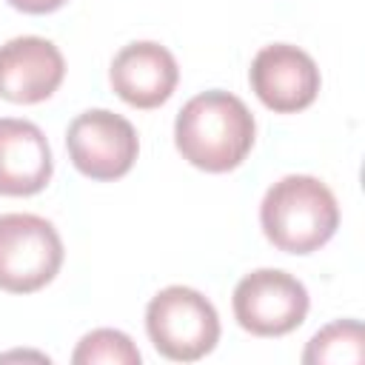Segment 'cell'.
<instances>
[{"instance_id": "6da1fadb", "label": "cell", "mask_w": 365, "mask_h": 365, "mask_svg": "<svg viewBox=\"0 0 365 365\" xmlns=\"http://www.w3.org/2000/svg\"><path fill=\"white\" fill-rule=\"evenodd\" d=\"M254 117L248 106L220 88L191 97L174 123V143L191 165L222 174L237 168L254 145Z\"/></svg>"}, {"instance_id": "7a4b0ae2", "label": "cell", "mask_w": 365, "mask_h": 365, "mask_svg": "<svg viewBox=\"0 0 365 365\" xmlns=\"http://www.w3.org/2000/svg\"><path fill=\"white\" fill-rule=\"evenodd\" d=\"M259 222L279 251L311 254L334 237L339 225V205L331 188L317 177L288 174L265 191Z\"/></svg>"}, {"instance_id": "3957f363", "label": "cell", "mask_w": 365, "mask_h": 365, "mask_svg": "<svg viewBox=\"0 0 365 365\" xmlns=\"http://www.w3.org/2000/svg\"><path fill=\"white\" fill-rule=\"evenodd\" d=\"M145 331L165 359L194 362L214 351L220 339V317L200 291L168 285L151 297L145 308Z\"/></svg>"}, {"instance_id": "277c9868", "label": "cell", "mask_w": 365, "mask_h": 365, "mask_svg": "<svg viewBox=\"0 0 365 365\" xmlns=\"http://www.w3.org/2000/svg\"><path fill=\"white\" fill-rule=\"evenodd\" d=\"M63 265L57 228L37 214H0V288L31 294L48 285Z\"/></svg>"}, {"instance_id": "5b68a950", "label": "cell", "mask_w": 365, "mask_h": 365, "mask_svg": "<svg viewBox=\"0 0 365 365\" xmlns=\"http://www.w3.org/2000/svg\"><path fill=\"white\" fill-rule=\"evenodd\" d=\"M308 314L305 285L277 268L245 274L234 288V317L254 336H282L302 325Z\"/></svg>"}, {"instance_id": "8992f818", "label": "cell", "mask_w": 365, "mask_h": 365, "mask_svg": "<svg viewBox=\"0 0 365 365\" xmlns=\"http://www.w3.org/2000/svg\"><path fill=\"white\" fill-rule=\"evenodd\" d=\"M66 148L80 174L91 180H117L131 171L140 143L125 117L108 108H91L71 120Z\"/></svg>"}, {"instance_id": "52a82bcc", "label": "cell", "mask_w": 365, "mask_h": 365, "mask_svg": "<svg viewBox=\"0 0 365 365\" xmlns=\"http://www.w3.org/2000/svg\"><path fill=\"white\" fill-rule=\"evenodd\" d=\"M248 80L259 103L279 114L308 108L319 91V68L314 57L288 43L259 48L251 63Z\"/></svg>"}, {"instance_id": "ba28073f", "label": "cell", "mask_w": 365, "mask_h": 365, "mask_svg": "<svg viewBox=\"0 0 365 365\" xmlns=\"http://www.w3.org/2000/svg\"><path fill=\"white\" fill-rule=\"evenodd\" d=\"M66 74L60 48L46 37H14L0 46V97L9 103H43Z\"/></svg>"}, {"instance_id": "9c48e42d", "label": "cell", "mask_w": 365, "mask_h": 365, "mask_svg": "<svg viewBox=\"0 0 365 365\" xmlns=\"http://www.w3.org/2000/svg\"><path fill=\"white\" fill-rule=\"evenodd\" d=\"M111 86L120 100L134 108H157L163 106L180 80V68L174 54L151 40L123 46L111 60Z\"/></svg>"}, {"instance_id": "30bf717a", "label": "cell", "mask_w": 365, "mask_h": 365, "mask_svg": "<svg viewBox=\"0 0 365 365\" xmlns=\"http://www.w3.org/2000/svg\"><path fill=\"white\" fill-rule=\"evenodd\" d=\"M51 148L40 125L0 117V194L29 197L51 180Z\"/></svg>"}, {"instance_id": "8fae6325", "label": "cell", "mask_w": 365, "mask_h": 365, "mask_svg": "<svg viewBox=\"0 0 365 365\" xmlns=\"http://www.w3.org/2000/svg\"><path fill=\"white\" fill-rule=\"evenodd\" d=\"M365 359V334L359 319H336L317 331L302 354L305 365L319 362H362Z\"/></svg>"}, {"instance_id": "7c38bea8", "label": "cell", "mask_w": 365, "mask_h": 365, "mask_svg": "<svg viewBox=\"0 0 365 365\" xmlns=\"http://www.w3.org/2000/svg\"><path fill=\"white\" fill-rule=\"evenodd\" d=\"M74 365H137L140 362V351L137 345L114 328H97L91 334H86L77 345V351L71 354Z\"/></svg>"}, {"instance_id": "4fadbf2b", "label": "cell", "mask_w": 365, "mask_h": 365, "mask_svg": "<svg viewBox=\"0 0 365 365\" xmlns=\"http://www.w3.org/2000/svg\"><path fill=\"white\" fill-rule=\"evenodd\" d=\"M66 3L68 0H9V6H14L26 14H48V11H57Z\"/></svg>"}]
</instances>
